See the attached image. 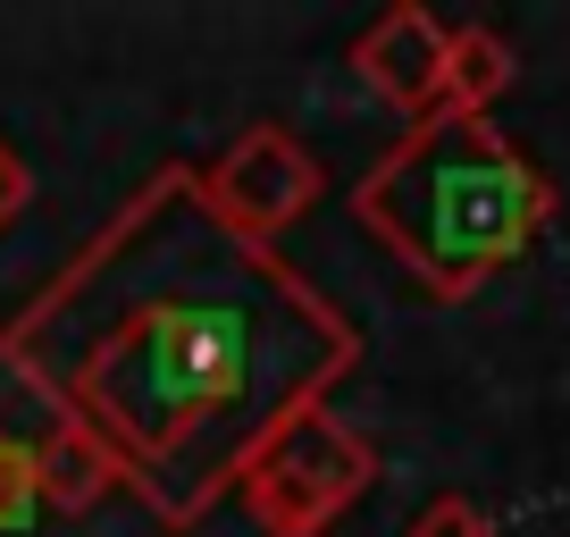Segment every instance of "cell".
Returning a JSON list of instances; mask_svg holds the SVG:
<instances>
[{
    "instance_id": "5b68a950",
    "label": "cell",
    "mask_w": 570,
    "mask_h": 537,
    "mask_svg": "<svg viewBox=\"0 0 570 537\" xmlns=\"http://www.w3.org/2000/svg\"><path fill=\"white\" fill-rule=\"evenodd\" d=\"M353 76L377 92L386 109H403L411 126L436 118V76H445V18H428L420 0L386 9L370 35L353 42Z\"/></svg>"
},
{
    "instance_id": "8992f818",
    "label": "cell",
    "mask_w": 570,
    "mask_h": 537,
    "mask_svg": "<svg viewBox=\"0 0 570 537\" xmlns=\"http://www.w3.org/2000/svg\"><path fill=\"white\" fill-rule=\"evenodd\" d=\"M26 462H35V496L51 504V512H92L101 496H118V462H109V446L85 429V420H42V437L26 446Z\"/></svg>"
},
{
    "instance_id": "3957f363",
    "label": "cell",
    "mask_w": 570,
    "mask_h": 537,
    "mask_svg": "<svg viewBox=\"0 0 570 537\" xmlns=\"http://www.w3.org/2000/svg\"><path fill=\"white\" fill-rule=\"evenodd\" d=\"M370 487H377V446L344 412L320 403V412H294L252 453L235 496H244V512H252L261 537H327Z\"/></svg>"
},
{
    "instance_id": "9c48e42d",
    "label": "cell",
    "mask_w": 570,
    "mask_h": 537,
    "mask_svg": "<svg viewBox=\"0 0 570 537\" xmlns=\"http://www.w3.org/2000/svg\"><path fill=\"white\" fill-rule=\"evenodd\" d=\"M403 537H495V520H487L470 496H436V504H420V512H411Z\"/></svg>"
},
{
    "instance_id": "277c9868",
    "label": "cell",
    "mask_w": 570,
    "mask_h": 537,
    "mask_svg": "<svg viewBox=\"0 0 570 537\" xmlns=\"http://www.w3.org/2000/svg\"><path fill=\"white\" fill-rule=\"evenodd\" d=\"M320 185H327L320 160H311L303 135L277 126V118L244 126L210 168H194V194H202V211H210V227H227L235 244H277V235L320 202Z\"/></svg>"
},
{
    "instance_id": "7a4b0ae2",
    "label": "cell",
    "mask_w": 570,
    "mask_h": 537,
    "mask_svg": "<svg viewBox=\"0 0 570 537\" xmlns=\"http://www.w3.org/2000/svg\"><path fill=\"white\" fill-rule=\"evenodd\" d=\"M353 218L403 261V277L420 294L470 303L553 218V185L487 118L436 109L353 185Z\"/></svg>"
},
{
    "instance_id": "6da1fadb",
    "label": "cell",
    "mask_w": 570,
    "mask_h": 537,
    "mask_svg": "<svg viewBox=\"0 0 570 537\" xmlns=\"http://www.w3.org/2000/svg\"><path fill=\"white\" fill-rule=\"evenodd\" d=\"M361 336L277 244L210 227L194 168H160L0 328V370L85 420L168 529L202 520L294 412H320Z\"/></svg>"
},
{
    "instance_id": "ba28073f",
    "label": "cell",
    "mask_w": 570,
    "mask_h": 537,
    "mask_svg": "<svg viewBox=\"0 0 570 537\" xmlns=\"http://www.w3.org/2000/svg\"><path fill=\"white\" fill-rule=\"evenodd\" d=\"M35 512H42V496H35V462H26L18 437L0 429V537H18Z\"/></svg>"
},
{
    "instance_id": "30bf717a",
    "label": "cell",
    "mask_w": 570,
    "mask_h": 537,
    "mask_svg": "<svg viewBox=\"0 0 570 537\" xmlns=\"http://www.w3.org/2000/svg\"><path fill=\"white\" fill-rule=\"evenodd\" d=\"M26 202H35V177H26V160H18V152L0 144V235H9V218H18Z\"/></svg>"
},
{
    "instance_id": "52a82bcc",
    "label": "cell",
    "mask_w": 570,
    "mask_h": 537,
    "mask_svg": "<svg viewBox=\"0 0 570 537\" xmlns=\"http://www.w3.org/2000/svg\"><path fill=\"white\" fill-rule=\"evenodd\" d=\"M512 92V42L495 26H445V76H436V109L453 118H487Z\"/></svg>"
}]
</instances>
